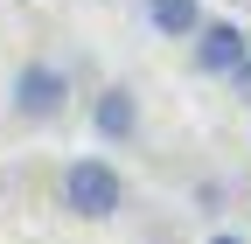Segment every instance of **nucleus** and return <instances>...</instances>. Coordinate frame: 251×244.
Segmentation results:
<instances>
[{
	"label": "nucleus",
	"instance_id": "obj_1",
	"mask_svg": "<svg viewBox=\"0 0 251 244\" xmlns=\"http://www.w3.org/2000/svg\"><path fill=\"white\" fill-rule=\"evenodd\" d=\"M70 98H77V77H70V63H56V56H28L7 77V112L21 126H56V119L70 112Z\"/></svg>",
	"mask_w": 251,
	"mask_h": 244
},
{
	"label": "nucleus",
	"instance_id": "obj_2",
	"mask_svg": "<svg viewBox=\"0 0 251 244\" xmlns=\"http://www.w3.org/2000/svg\"><path fill=\"white\" fill-rule=\"evenodd\" d=\"M56 202L70 209L77 223H112L119 209H126V174L105 154H77L70 168L56 174Z\"/></svg>",
	"mask_w": 251,
	"mask_h": 244
},
{
	"label": "nucleus",
	"instance_id": "obj_3",
	"mask_svg": "<svg viewBox=\"0 0 251 244\" xmlns=\"http://www.w3.org/2000/svg\"><path fill=\"white\" fill-rule=\"evenodd\" d=\"M91 133L105 146H133L140 140V91L133 84H105L98 98H91Z\"/></svg>",
	"mask_w": 251,
	"mask_h": 244
},
{
	"label": "nucleus",
	"instance_id": "obj_4",
	"mask_svg": "<svg viewBox=\"0 0 251 244\" xmlns=\"http://www.w3.org/2000/svg\"><path fill=\"white\" fill-rule=\"evenodd\" d=\"M188 42H196V70L202 77H230L244 56H251V35H244V28L237 21H209V14H202V28Z\"/></svg>",
	"mask_w": 251,
	"mask_h": 244
},
{
	"label": "nucleus",
	"instance_id": "obj_5",
	"mask_svg": "<svg viewBox=\"0 0 251 244\" xmlns=\"http://www.w3.org/2000/svg\"><path fill=\"white\" fill-rule=\"evenodd\" d=\"M147 28L161 42H188L202 28V0H147Z\"/></svg>",
	"mask_w": 251,
	"mask_h": 244
},
{
	"label": "nucleus",
	"instance_id": "obj_6",
	"mask_svg": "<svg viewBox=\"0 0 251 244\" xmlns=\"http://www.w3.org/2000/svg\"><path fill=\"white\" fill-rule=\"evenodd\" d=\"M224 84H230V91H237V98H244V105H251V56H244V63H237V70H230V77H224Z\"/></svg>",
	"mask_w": 251,
	"mask_h": 244
},
{
	"label": "nucleus",
	"instance_id": "obj_7",
	"mask_svg": "<svg viewBox=\"0 0 251 244\" xmlns=\"http://www.w3.org/2000/svg\"><path fill=\"white\" fill-rule=\"evenodd\" d=\"M202 244H251L244 230H216V237H202Z\"/></svg>",
	"mask_w": 251,
	"mask_h": 244
}]
</instances>
